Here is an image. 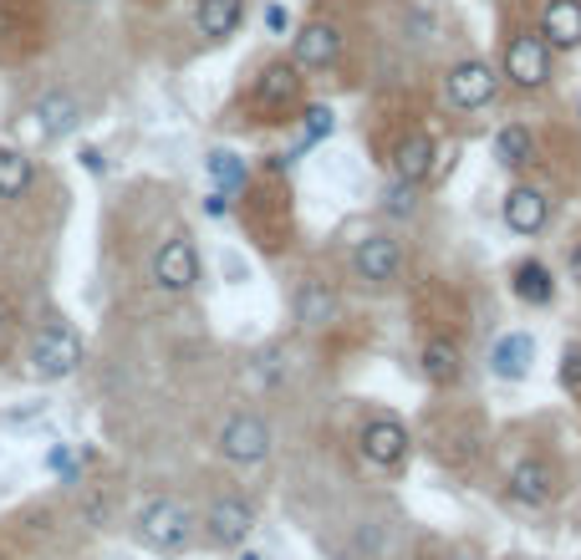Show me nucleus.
<instances>
[{"label":"nucleus","mask_w":581,"mask_h":560,"mask_svg":"<svg viewBox=\"0 0 581 560\" xmlns=\"http://www.w3.org/2000/svg\"><path fill=\"white\" fill-rule=\"evenodd\" d=\"M134 536H138V546L158 550V556H179L194 540V514L184 510L179 500L158 494V500H148L144 510L134 514Z\"/></svg>","instance_id":"f257e3e1"},{"label":"nucleus","mask_w":581,"mask_h":560,"mask_svg":"<svg viewBox=\"0 0 581 560\" xmlns=\"http://www.w3.org/2000/svg\"><path fill=\"white\" fill-rule=\"evenodd\" d=\"M26 362H31V377H37V382L72 377V372L82 367V336H77L67 322H47L37 336H31Z\"/></svg>","instance_id":"f03ea898"},{"label":"nucleus","mask_w":581,"mask_h":560,"mask_svg":"<svg viewBox=\"0 0 581 560\" xmlns=\"http://www.w3.org/2000/svg\"><path fill=\"white\" fill-rule=\"evenodd\" d=\"M500 72L510 77V87H521V92H541L551 82V47L541 41V31H515L505 41Z\"/></svg>","instance_id":"7ed1b4c3"},{"label":"nucleus","mask_w":581,"mask_h":560,"mask_svg":"<svg viewBox=\"0 0 581 560\" xmlns=\"http://www.w3.org/2000/svg\"><path fill=\"white\" fill-rule=\"evenodd\" d=\"M219 453L230 464L250 469V464H266L270 459V423L255 413H235L225 429H219Z\"/></svg>","instance_id":"20e7f679"},{"label":"nucleus","mask_w":581,"mask_h":560,"mask_svg":"<svg viewBox=\"0 0 581 560\" xmlns=\"http://www.w3.org/2000/svg\"><path fill=\"white\" fill-rule=\"evenodd\" d=\"M154 286L158 291H174V296H184V291L199 286V250H194L189 235H174L158 245L154 255Z\"/></svg>","instance_id":"39448f33"},{"label":"nucleus","mask_w":581,"mask_h":560,"mask_svg":"<svg viewBox=\"0 0 581 560\" xmlns=\"http://www.w3.org/2000/svg\"><path fill=\"white\" fill-rule=\"evenodd\" d=\"M444 92H449V102H454V108L474 112V108H484V102L500 92V77H495V67H490V61L464 57V61H454V67H449Z\"/></svg>","instance_id":"423d86ee"},{"label":"nucleus","mask_w":581,"mask_h":560,"mask_svg":"<svg viewBox=\"0 0 581 560\" xmlns=\"http://www.w3.org/2000/svg\"><path fill=\"white\" fill-rule=\"evenodd\" d=\"M302 87H306V72L296 67L290 57H276V61H266L260 72H255V87H250V97H255V108H290V102H302Z\"/></svg>","instance_id":"0eeeda50"},{"label":"nucleus","mask_w":581,"mask_h":560,"mask_svg":"<svg viewBox=\"0 0 581 560\" xmlns=\"http://www.w3.org/2000/svg\"><path fill=\"white\" fill-rule=\"evenodd\" d=\"M352 265H357V275H363L367 286H393L403 275V239L377 229V235H367L363 245H357Z\"/></svg>","instance_id":"6e6552de"},{"label":"nucleus","mask_w":581,"mask_h":560,"mask_svg":"<svg viewBox=\"0 0 581 560\" xmlns=\"http://www.w3.org/2000/svg\"><path fill=\"white\" fill-rule=\"evenodd\" d=\"M250 530H255V510H250V500H240V494H225V500H215L205 510V536L225 550L245 546Z\"/></svg>","instance_id":"1a4fd4ad"},{"label":"nucleus","mask_w":581,"mask_h":560,"mask_svg":"<svg viewBox=\"0 0 581 560\" xmlns=\"http://www.w3.org/2000/svg\"><path fill=\"white\" fill-rule=\"evenodd\" d=\"M357 443H363V459L373 469H398L408 459V429H403L398 417H373Z\"/></svg>","instance_id":"9d476101"},{"label":"nucleus","mask_w":581,"mask_h":560,"mask_svg":"<svg viewBox=\"0 0 581 560\" xmlns=\"http://www.w3.org/2000/svg\"><path fill=\"white\" fill-rule=\"evenodd\" d=\"M337 311H342V301L327 281H316V275H302V281H296V291H290V316H296V326H332Z\"/></svg>","instance_id":"9b49d317"},{"label":"nucleus","mask_w":581,"mask_h":560,"mask_svg":"<svg viewBox=\"0 0 581 560\" xmlns=\"http://www.w3.org/2000/svg\"><path fill=\"white\" fill-rule=\"evenodd\" d=\"M337 57H342V31L332 21H306L302 31H296V41H290V61H296L302 72L332 67Z\"/></svg>","instance_id":"f8f14e48"},{"label":"nucleus","mask_w":581,"mask_h":560,"mask_svg":"<svg viewBox=\"0 0 581 560\" xmlns=\"http://www.w3.org/2000/svg\"><path fill=\"white\" fill-rule=\"evenodd\" d=\"M505 489H510V500H515V504H525V510H541V504L557 500V474H551V464H545V459H521V464L510 469Z\"/></svg>","instance_id":"ddd939ff"},{"label":"nucleus","mask_w":581,"mask_h":560,"mask_svg":"<svg viewBox=\"0 0 581 560\" xmlns=\"http://www.w3.org/2000/svg\"><path fill=\"white\" fill-rule=\"evenodd\" d=\"M31 118H37V132H41V138H67V132L82 122V102H77L67 87H51V92L37 97Z\"/></svg>","instance_id":"4468645a"},{"label":"nucleus","mask_w":581,"mask_h":560,"mask_svg":"<svg viewBox=\"0 0 581 560\" xmlns=\"http://www.w3.org/2000/svg\"><path fill=\"white\" fill-rule=\"evenodd\" d=\"M541 41L551 51H577L581 47V0H545Z\"/></svg>","instance_id":"2eb2a0df"},{"label":"nucleus","mask_w":581,"mask_h":560,"mask_svg":"<svg viewBox=\"0 0 581 560\" xmlns=\"http://www.w3.org/2000/svg\"><path fill=\"white\" fill-rule=\"evenodd\" d=\"M434 164H439L434 132H408V138L393 148V179H403V184H424L429 174H434Z\"/></svg>","instance_id":"dca6fc26"},{"label":"nucleus","mask_w":581,"mask_h":560,"mask_svg":"<svg viewBox=\"0 0 581 560\" xmlns=\"http://www.w3.org/2000/svg\"><path fill=\"white\" fill-rule=\"evenodd\" d=\"M418 367H424L429 387H454L464 377V352L454 336H429L424 352H418Z\"/></svg>","instance_id":"f3484780"},{"label":"nucleus","mask_w":581,"mask_h":560,"mask_svg":"<svg viewBox=\"0 0 581 560\" xmlns=\"http://www.w3.org/2000/svg\"><path fill=\"white\" fill-rule=\"evenodd\" d=\"M531 362H535L531 332H505V336H495V346H490V372L505 377V382H521L525 372H531Z\"/></svg>","instance_id":"a211bd4d"},{"label":"nucleus","mask_w":581,"mask_h":560,"mask_svg":"<svg viewBox=\"0 0 581 560\" xmlns=\"http://www.w3.org/2000/svg\"><path fill=\"white\" fill-rule=\"evenodd\" d=\"M545 194L531 189V184H515V189L505 194V225L515 229V235H541L545 229Z\"/></svg>","instance_id":"6ab92c4d"},{"label":"nucleus","mask_w":581,"mask_h":560,"mask_svg":"<svg viewBox=\"0 0 581 560\" xmlns=\"http://www.w3.org/2000/svg\"><path fill=\"white\" fill-rule=\"evenodd\" d=\"M510 291H515V301H525V306H551V301H557V275L541 261H521L510 271Z\"/></svg>","instance_id":"aec40b11"},{"label":"nucleus","mask_w":581,"mask_h":560,"mask_svg":"<svg viewBox=\"0 0 581 560\" xmlns=\"http://www.w3.org/2000/svg\"><path fill=\"white\" fill-rule=\"evenodd\" d=\"M194 21H199V31H205L209 41H225V37H235V31H240L245 0H199Z\"/></svg>","instance_id":"412c9836"},{"label":"nucleus","mask_w":581,"mask_h":560,"mask_svg":"<svg viewBox=\"0 0 581 560\" xmlns=\"http://www.w3.org/2000/svg\"><path fill=\"white\" fill-rule=\"evenodd\" d=\"M31 179H37L31 158H26L21 148H0V199H21V194L31 189Z\"/></svg>","instance_id":"4be33fe9"},{"label":"nucleus","mask_w":581,"mask_h":560,"mask_svg":"<svg viewBox=\"0 0 581 560\" xmlns=\"http://www.w3.org/2000/svg\"><path fill=\"white\" fill-rule=\"evenodd\" d=\"M495 158L505 168H525L535 158V138L531 128H521V122H505V128L495 132Z\"/></svg>","instance_id":"5701e85b"},{"label":"nucleus","mask_w":581,"mask_h":560,"mask_svg":"<svg viewBox=\"0 0 581 560\" xmlns=\"http://www.w3.org/2000/svg\"><path fill=\"white\" fill-rule=\"evenodd\" d=\"M209 179L219 184V194H225V199H230V194H240L245 189L240 154H230V148H215V154H209Z\"/></svg>","instance_id":"b1692460"},{"label":"nucleus","mask_w":581,"mask_h":560,"mask_svg":"<svg viewBox=\"0 0 581 560\" xmlns=\"http://www.w3.org/2000/svg\"><path fill=\"white\" fill-rule=\"evenodd\" d=\"M383 209H387L393 219H413V215H418V184L393 179V189L383 194Z\"/></svg>","instance_id":"393cba45"},{"label":"nucleus","mask_w":581,"mask_h":560,"mask_svg":"<svg viewBox=\"0 0 581 560\" xmlns=\"http://www.w3.org/2000/svg\"><path fill=\"white\" fill-rule=\"evenodd\" d=\"M327 132H332V108H322V102H312V108H306V138H302V144L312 148L316 138H327Z\"/></svg>","instance_id":"a878e982"},{"label":"nucleus","mask_w":581,"mask_h":560,"mask_svg":"<svg viewBox=\"0 0 581 560\" xmlns=\"http://www.w3.org/2000/svg\"><path fill=\"white\" fill-rule=\"evenodd\" d=\"M561 382H567L571 393H581V346H567V357H561Z\"/></svg>","instance_id":"bb28decb"},{"label":"nucleus","mask_w":581,"mask_h":560,"mask_svg":"<svg viewBox=\"0 0 581 560\" xmlns=\"http://www.w3.org/2000/svg\"><path fill=\"white\" fill-rule=\"evenodd\" d=\"M205 209H209V215H230V199H225V194H209Z\"/></svg>","instance_id":"cd10ccee"},{"label":"nucleus","mask_w":581,"mask_h":560,"mask_svg":"<svg viewBox=\"0 0 581 560\" xmlns=\"http://www.w3.org/2000/svg\"><path fill=\"white\" fill-rule=\"evenodd\" d=\"M82 164L92 168V174H102V168H108V164H102V154H97V148H82Z\"/></svg>","instance_id":"c85d7f7f"},{"label":"nucleus","mask_w":581,"mask_h":560,"mask_svg":"<svg viewBox=\"0 0 581 560\" xmlns=\"http://www.w3.org/2000/svg\"><path fill=\"white\" fill-rule=\"evenodd\" d=\"M266 21H270V31H280V26H286V11H280V6H270Z\"/></svg>","instance_id":"c756f323"},{"label":"nucleus","mask_w":581,"mask_h":560,"mask_svg":"<svg viewBox=\"0 0 581 560\" xmlns=\"http://www.w3.org/2000/svg\"><path fill=\"white\" fill-rule=\"evenodd\" d=\"M571 281H581V239L571 245Z\"/></svg>","instance_id":"7c9ffc66"},{"label":"nucleus","mask_w":581,"mask_h":560,"mask_svg":"<svg viewBox=\"0 0 581 560\" xmlns=\"http://www.w3.org/2000/svg\"><path fill=\"white\" fill-rule=\"evenodd\" d=\"M6 332H11V322H6V306H0V346H6Z\"/></svg>","instance_id":"2f4dec72"},{"label":"nucleus","mask_w":581,"mask_h":560,"mask_svg":"<svg viewBox=\"0 0 581 560\" xmlns=\"http://www.w3.org/2000/svg\"><path fill=\"white\" fill-rule=\"evenodd\" d=\"M240 560H266V556H260V550H245V556Z\"/></svg>","instance_id":"473e14b6"},{"label":"nucleus","mask_w":581,"mask_h":560,"mask_svg":"<svg viewBox=\"0 0 581 560\" xmlns=\"http://www.w3.org/2000/svg\"><path fill=\"white\" fill-rule=\"evenodd\" d=\"M77 6H92V0H77Z\"/></svg>","instance_id":"72a5a7b5"}]
</instances>
